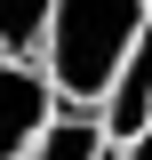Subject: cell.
<instances>
[{
    "instance_id": "obj_4",
    "label": "cell",
    "mask_w": 152,
    "mask_h": 160,
    "mask_svg": "<svg viewBox=\"0 0 152 160\" xmlns=\"http://www.w3.org/2000/svg\"><path fill=\"white\" fill-rule=\"evenodd\" d=\"M24 160H112V136H104V112L96 104H56L48 128L32 136Z\"/></svg>"
},
{
    "instance_id": "obj_6",
    "label": "cell",
    "mask_w": 152,
    "mask_h": 160,
    "mask_svg": "<svg viewBox=\"0 0 152 160\" xmlns=\"http://www.w3.org/2000/svg\"><path fill=\"white\" fill-rule=\"evenodd\" d=\"M112 160H152V128H136L128 144H112Z\"/></svg>"
},
{
    "instance_id": "obj_2",
    "label": "cell",
    "mask_w": 152,
    "mask_h": 160,
    "mask_svg": "<svg viewBox=\"0 0 152 160\" xmlns=\"http://www.w3.org/2000/svg\"><path fill=\"white\" fill-rule=\"evenodd\" d=\"M56 80L40 72V56H0V160H24L32 152V136L48 128V112H56Z\"/></svg>"
},
{
    "instance_id": "obj_7",
    "label": "cell",
    "mask_w": 152,
    "mask_h": 160,
    "mask_svg": "<svg viewBox=\"0 0 152 160\" xmlns=\"http://www.w3.org/2000/svg\"><path fill=\"white\" fill-rule=\"evenodd\" d=\"M144 8H152V0H144Z\"/></svg>"
},
{
    "instance_id": "obj_3",
    "label": "cell",
    "mask_w": 152,
    "mask_h": 160,
    "mask_svg": "<svg viewBox=\"0 0 152 160\" xmlns=\"http://www.w3.org/2000/svg\"><path fill=\"white\" fill-rule=\"evenodd\" d=\"M96 112H104V136L112 144H128L136 128H152V16H144V32H136L128 64L112 72V88L96 96Z\"/></svg>"
},
{
    "instance_id": "obj_1",
    "label": "cell",
    "mask_w": 152,
    "mask_h": 160,
    "mask_svg": "<svg viewBox=\"0 0 152 160\" xmlns=\"http://www.w3.org/2000/svg\"><path fill=\"white\" fill-rule=\"evenodd\" d=\"M144 0H56L48 40H40V72L56 80L64 104H96L112 88V72L128 64L136 32H144Z\"/></svg>"
},
{
    "instance_id": "obj_5",
    "label": "cell",
    "mask_w": 152,
    "mask_h": 160,
    "mask_svg": "<svg viewBox=\"0 0 152 160\" xmlns=\"http://www.w3.org/2000/svg\"><path fill=\"white\" fill-rule=\"evenodd\" d=\"M56 0H0V56H40Z\"/></svg>"
}]
</instances>
